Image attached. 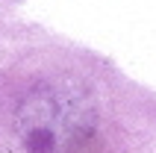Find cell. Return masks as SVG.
<instances>
[{"label": "cell", "mask_w": 156, "mask_h": 153, "mask_svg": "<svg viewBox=\"0 0 156 153\" xmlns=\"http://www.w3.org/2000/svg\"><path fill=\"white\" fill-rule=\"evenodd\" d=\"M91 124L86 103L68 91L41 85L18 106V133L33 153H68L83 141Z\"/></svg>", "instance_id": "1"}]
</instances>
